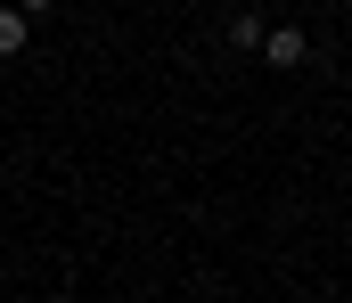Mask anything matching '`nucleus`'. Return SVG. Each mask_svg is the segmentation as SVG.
<instances>
[{"mask_svg":"<svg viewBox=\"0 0 352 303\" xmlns=\"http://www.w3.org/2000/svg\"><path fill=\"white\" fill-rule=\"evenodd\" d=\"M33 16H41V8H0V58H16V49H25Z\"/></svg>","mask_w":352,"mask_h":303,"instance_id":"f257e3e1","label":"nucleus"},{"mask_svg":"<svg viewBox=\"0 0 352 303\" xmlns=\"http://www.w3.org/2000/svg\"><path fill=\"white\" fill-rule=\"evenodd\" d=\"M263 33H270L263 16H230V41H238V49H263Z\"/></svg>","mask_w":352,"mask_h":303,"instance_id":"7ed1b4c3","label":"nucleus"},{"mask_svg":"<svg viewBox=\"0 0 352 303\" xmlns=\"http://www.w3.org/2000/svg\"><path fill=\"white\" fill-rule=\"evenodd\" d=\"M263 58H270V66H303V33H295V25L263 33Z\"/></svg>","mask_w":352,"mask_h":303,"instance_id":"f03ea898","label":"nucleus"}]
</instances>
